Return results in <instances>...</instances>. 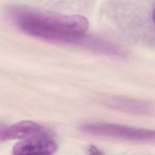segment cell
<instances>
[{"label":"cell","instance_id":"obj_1","mask_svg":"<svg viewBox=\"0 0 155 155\" xmlns=\"http://www.w3.org/2000/svg\"><path fill=\"white\" fill-rule=\"evenodd\" d=\"M9 14L16 26L31 36L96 51L101 47L99 39L85 36L89 21L82 15L54 14L18 7L10 8Z\"/></svg>","mask_w":155,"mask_h":155},{"label":"cell","instance_id":"obj_2","mask_svg":"<svg viewBox=\"0 0 155 155\" xmlns=\"http://www.w3.org/2000/svg\"><path fill=\"white\" fill-rule=\"evenodd\" d=\"M80 129L90 135L134 142H151L155 137L154 130L111 123H86Z\"/></svg>","mask_w":155,"mask_h":155},{"label":"cell","instance_id":"obj_4","mask_svg":"<svg viewBox=\"0 0 155 155\" xmlns=\"http://www.w3.org/2000/svg\"><path fill=\"white\" fill-rule=\"evenodd\" d=\"M47 131L39 124L31 120H22L10 126L1 125L0 140L24 139Z\"/></svg>","mask_w":155,"mask_h":155},{"label":"cell","instance_id":"obj_6","mask_svg":"<svg viewBox=\"0 0 155 155\" xmlns=\"http://www.w3.org/2000/svg\"><path fill=\"white\" fill-rule=\"evenodd\" d=\"M88 151L89 152V154H102V152H101L97 148L93 145H90L88 148Z\"/></svg>","mask_w":155,"mask_h":155},{"label":"cell","instance_id":"obj_5","mask_svg":"<svg viewBox=\"0 0 155 155\" xmlns=\"http://www.w3.org/2000/svg\"><path fill=\"white\" fill-rule=\"evenodd\" d=\"M108 105L126 112L132 113H147L151 111V107L146 103L127 99L114 98L108 101Z\"/></svg>","mask_w":155,"mask_h":155},{"label":"cell","instance_id":"obj_3","mask_svg":"<svg viewBox=\"0 0 155 155\" xmlns=\"http://www.w3.org/2000/svg\"><path fill=\"white\" fill-rule=\"evenodd\" d=\"M57 148L56 141L45 131L17 142L12 149V153L15 155H50L54 154Z\"/></svg>","mask_w":155,"mask_h":155}]
</instances>
